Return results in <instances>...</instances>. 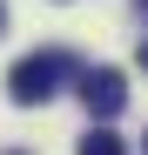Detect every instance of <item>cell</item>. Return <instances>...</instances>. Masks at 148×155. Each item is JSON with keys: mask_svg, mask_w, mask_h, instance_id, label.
<instances>
[{"mask_svg": "<svg viewBox=\"0 0 148 155\" xmlns=\"http://www.w3.org/2000/svg\"><path fill=\"white\" fill-rule=\"evenodd\" d=\"M61 81H81V61H74L67 47H40V54L14 61L7 94H14V108H40L47 94H61Z\"/></svg>", "mask_w": 148, "mask_h": 155, "instance_id": "cell-1", "label": "cell"}, {"mask_svg": "<svg viewBox=\"0 0 148 155\" xmlns=\"http://www.w3.org/2000/svg\"><path fill=\"white\" fill-rule=\"evenodd\" d=\"M14 155H20V148H14Z\"/></svg>", "mask_w": 148, "mask_h": 155, "instance_id": "cell-8", "label": "cell"}, {"mask_svg": "<svg viewBox=\"0 0 148 155\" xmlns=\"http://www.w3.org/2000/svg\"><path fill=\"white\" fill-rule=\"evenodd\" d=\"M141 68H148V41H141Z\"/></svg>", "mask_w": 148, "mask_h": 155, "instance_id": "cell-5", "label": "cell"}, {"mask_svg": "<svg viewBox=\"0 0 148 155\" xmlns=\"http://www.w3.org/2000/svg\"><path fill=\"white\" fill-rule=\"evenodd\" d=\"M0 34H7V7H0Z\"/></svg>", "mask_w": 148, "mask_h": 155, "instance_id": "cell-4", "label": "cell"}, {"mask_svg": "<svg viewBox=\"0 0 148 155\" xmlns=\"http://www.w3.org/2000/svg\"><path fill=\"white\" fill-rule=\"evenodd\" d=\"M74 155H128V142L101 121V128H88V135H81V148H74Z\"/></svg>", "mask_w": 148, "mask_h": 155, "instance_id": "cell-3", "label": "cell"}, {"mask_svg": "<svg viewBox=\"0 0 148 155\" xmlns=\"http://www.w3.org/2000/svg\"><path fill=\"white\" fill-rule=\"evenodd\" d=\"M81 101L94 121H114L128 108V81H121V68H81Z\"/></svg>", "mask_w": 148, "mask_h": 155, "instance_id": "cell-2", "label": "cell"}, {"mask_svg": "<svg viewBox=\"0 0 148 155\" xmlns=\"http://www.w3.org/2000/svg\"><path fill=\"white\" fill-rule=\"evenodd\" d=\"M141 142H148V135H141Z\"/></svg>", "mask_w": 148, "mask_h": 155, "instance_id": "cell-7", "label": "cell"}, {"mask_svg": "<svg viewBox=\"0 0 148 155\" xmlns=\"http://www.w3.org/2000/svg\"><path fill=\"white\" fill-rule=\"evenodd\" d=\"M141 7H148V0H141Z\"/></svg>", "mask_w": 148, "mask_h": 155, "instance_id": "cell-6", "label": "cell"}]
</instances>
